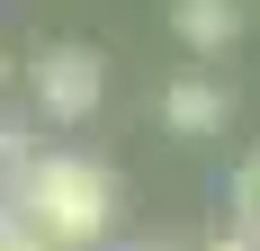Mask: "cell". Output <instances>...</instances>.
Masks as SVG:
<instances>
[{
  "instance_id": "7a4b0ae2",
  "label": "cell",
  "mask_w": 260,
  "mask_h": 251,
  "mask_svg": "<svg viewBox=\"0 0 260 251\" xmlns=\"http://www.w3.org/2000/svg\"><path fill=\"white\" fill-rule=\"evenodd\" d=\"M27 81H36V108H45L54 125H81L90 108H99V90H108V72H99L90 45H45L36 63H27Z\"/></svg>"
},
{
  "instance_id": "8992f818",
  "label": "cell",
  "mask_w": 260,
  "mask_h": 251,
  "mask_svg": "<svg viewBox=\"0 0 260 251\" xmlns=\"http://www.w3.org/2000/svg\"><path fill=\"white\" fill-rule=\"evenodd\" d=\"M18 171H27V125H0V225L18 215Z\"/></svg>"
},
{
  "instance_id": "9c48e42d",
  "label": "cell",
  "mask_w": 260,
  "mask_h": 251,
  "mask_svg": "<svg viewBox=\"0 0 260 251\" xmlns=\"http://www.w3.org/2000/svg\"><path fill=\"white\" fill-rule=\"evenodd\" d=\"M0 81H9V63H0Z\"/></svg>"
},
{
  "instance_id": "ba28073f",
  "label": "cell",
  "mask_w": 260,
  "mask_h": 251,
  "mask_svg": "<svg viewBox=\"0 0 260 251\" xmlns=\"http://www.w3.org/2000/svg\"><path fill=\"white\" fill-rule=\"evenodd\" d=\"M198 251H251V242H234V233H224V242H198Z\"/></svg>"
},
{
  "instance_id": "3957f363",
  "label": "cell",
  "mask_w": 260,
  "mask_h": 251,
  "mask_svg": "<svg viewBox=\"0 0 260 251\" xmlns=\"http://www.w3.org/2000/svg\"><path fill=\"white\" fill-rule=\"evenodd\" d=\"M171 27L188 54H224L242 36V0H171Z\"/></svg>"
},
{
  "instance_id": "5b68a950",
  "label": "cell",
  "mask_w": 260,
  "mask_h": 251,
  "mask_svg": "<svg viewBox=\"0 0 260 251\" xmlns=\"http://www.w3.org/2000/svg\"><path fill=\"white\" fill-rule=\"evenodd\" d=\"M234 242H251V251H260V152L234 171Z\"/></svg>"
},
{
  "instance_id": "6da1fadb",
  "label": "cell",
  "mask_w": 260,
  "mask_h": 251,
  "mask_svg": "<svg viewBox=\"0 0 260 251\" xmlns=\"http://www.w3.org/2000/svg\"><path fill=\"white\" fill-rule=\"evenodd\" d=\"M18 225L54 251H90L117 233V171L90 152H27L18 171Z\"/></svg>"
},
{
  "instance_id": "277c9868",
  "label": "cell",
  "mask_w": 260,
  "mask_h": 251,
  "mask_svg": "<svg viewBox=\"0 0 260 251\" xmlns=\"http://www.w3.org/2000/svg\"><path fill=\"white\" fill-rule=\"evenodd\" d=\"M224 117H234V99H224L215 81H198V72L161 90V125H171V135H215Z\"/></svg>"
},
{
  "instance_id": "52a82bcc",
  "label": "cell",
  "mask_w": 260,
  "mask_h": 251,
  "mask_svg": "<svg viewBox=\"0 0 260 251\" xmlns=\"http://www.w3.org/2000/svg\"><path fill=\"white\" fill-rule=\"evenodd\" d=\"M0 251H54V242H45V233H27L18 215H9V225H0Z\"/></svg>"
}]
</instances>
